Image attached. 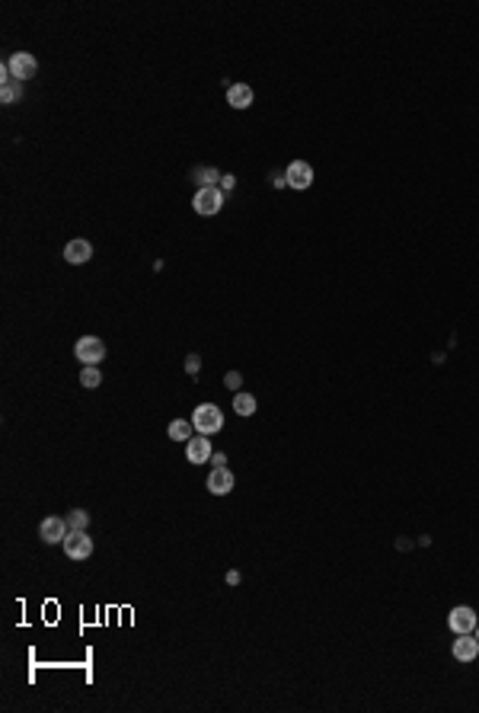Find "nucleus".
Segmentation results:
<instances>
[{"mask_svg": "<svg viewBox=\"0 0 479 713\" xmlns=\"http://www.w3.org/2000/svg\"><path fill=\"white\" fill-rule=\"evenodd\" d=\"M285 176H288V189H310L314 186V167H310L307 160H294V163H288V170H285Z\"/></svg>", "mask_w": 479, "mask_h": 713, "instance_id": "39448f33", "label": "nucleus"}, {"mask_svg": "<svg viewBox=\"0 0 479 713\" xmlns=\"http://www.w3.org/2000/svg\"><path fill=\"white\" fill-rule=\"evenodd\" d=\"M192 425L198 435H217L224 429V410L214 403H198L192 413Z\"/></svg>", "mask_w": 479, "mask_h": 713, "instance_id": "f257e3e1", "label": "nucleus"}, {"mask_svg": "<svg viewBox=\"0 0 479 713\" xmlns=\"http://www.w3.org/2000/svg\"><path fill=\"white\" fill-rule=\"evenodd\" d=\"M227 585H240V573H237V569H230V573H227Z\"/></svg>", "mask_w": 479, "mask_h": 713, "instance_id": "393cba45", "label": "nucleus"}, {"mask_svg": "<svg viewBox=\"0 0 479 713\" xmlns=\"http://www.w3.org/2000/svg\"><path fill=\"white\" fill-rule=\"evenodd\" d=\"M211 435H198L195 432L192 439L186 441V461L189 464H205V461H211Z\"/></svg>", "mask_w": 479, "mask_h": 713, "instance_id": "1a4fd4ad", "label": "nucleus"}, {"mask_svg": "<svg viewBox=\"0 0 479 713\" xmlns=\"http://www.w3.org/2000/svg\"><path fill=\"white\" fill-rule=\"evenodd\" d=\"M64 554H68L71 560H87V557H93V538L87 531H68V538H64Z\"/></svg>", "mask_w": 479, "mask_h": 713, "instance_id": "423d86ee", "label": "nucleus"}, {"mask_svg": "<svg viewBox=\"0 0 479 713\" xmlns=\"http://www.w3.org/2000/svg\"><path fill=\"white\" fill-rule=\"evenodd\" d=\"M90 256H93L90 240H71L68 247H64V259H68L71 266H83V263H90Z\"/></svg>", "mask_w": 479, "mask_h": 713, "instance_id": "ddd939ff", "label": "nucleus"}, {"mask_svg": "<svg viewBox=\"0 0 479 713\" xmlns=\"http://www.w3.org/2000/svg\"><path fill=\"white\" fill-rule=\"evenodd\" d=\"M211 467H227V455H224V451H214V455H211Z\"/></svg>", "mask_w": 479, "mask_h": 713, "instance_id": "5701e85b", "label": "nucleus"}, {"mask_svg": "<svg viewBox=\"0 0 479 713\" xmlns=\"http://www.w3.org/2000/svg\"><path fill=\"white\" fill-rule=\"evenodd\" d=\"M74 358L80 365H99L105 358V342L96 336H80L74 346Z\"/></svg>", "mask_w": 479, "mask_h": 713, "instance_id": "20e7f679", "label": "nucleus"}, {"mask_svg": "<svg viewBox=\"0 0 479 713\" xmlns=\"http://www.w3.org/2000/svg\"><path fill=\"white\" fill-rule=\"evenodd\" d=\"M269 182L275 186V189H285V186H288V176H285V173H269Z\"/></svg>", "mask_w": 479, "mask_h": 713, "instance_id": "4be33fe9", "label": "nucleus"}, {"mask_svg": "<svg viewBox=\"0 0 479 713\" xmlns=\"http://www.w3.org/2000/svg\"><path fill=\"white\" fill-rule=\"evenodd\" d=\"M80 384L83 387H99L103 384V374H99V365H83V372H80Z\"/></svg>", "mask_w": 479, "mask_h": 713, "instance_id": "6ab92c4d", "label": "nucleus"}, {"mask_svg": "<svg viewBox=\"0 0 479 713\" xmlns=\"http://www.w3.org/2000/svg\"><path fill=\"white\" fill-rule=\"evenodd\" d=\"M233 410H237V416H253L256 413V397L237 390V397H233Z\"/></svg>", "mask_w": 479, "mask_h": 713, "instance_id": "f3484780", "label": "nucleus"}, {"mask_svg": "<svg viewBox=\"0 0 479 713\" xmlns=\"http://www.w3.org/2000/svg\"><path fill=\"white\" fill-rule=\"evenodd\" d=\"M192 208H195V214H205V218L217 214L221 208H224V189H217V186H211V189H198L195 198H192Z\"/></svg>", "mask_w": 479, "mask_h": 713, "instance_id": "7ed1b4c3", "label": "nucleus"}, {"mask_svg": "<svg viewBox=\"0 0 479 713\" xmlns=\"http://www.w3.org/2000/svg\"><path fill=\"white\" fill-rule=\"evenodd\" d=\"M23 99V84L20 80H13L7 71V64H3V77H0V103L3 106H13V103H20Z\"/></svg>", "mask_w": 479, "mask_h": 713, "instance_id": "f8f14e48", "label": "nucleus"}, {"mask_svg": "<svg viewBox=\"0 0 479 713\" xmlns=\"http://www.w3.org/2000/svg\"><path fill=\"white\" fill-rule=\"evenodd\" d=\"M253 99H256V93H253L249 84H230L227 87V103H230L233 109H249L253 106Z\"/></svg>", "mask_w": 479, "mask_h": 713, "instance_id": "4468645a", "label": "nucleus"}, {"mask_svg": "<svg viewBox=\"0 0 479 713\" xmlns=\"http://www.w3.org/2000/svg\"><path fill=\"white\" fill-rule=\"evenodd\" d=\"M3 64H7L10 77L20 80V84H26V80H32V77L38 74V61H36V54H29V52H13Z\"/></svg>", "mask_w": 479, "mask_h": 713, "instance_id": "f03ea898", "label": "nucleus"}, {"mask_svg": "<svg viewBox=\"0 0 479 713\" xmlns=\"http://www.w3.org/2000/svg\"><path fill=\"white\" fill-rule=\"evenodd\" d=\"M450 653H454L457 662H473L479 656V640L476 633H457L454 646H450Z\"/></svg>", "mask_w": 479, "mask_h": 713, "instance_id": "9d476101", "label": "nucleus"}, {"mask_svg": "<svg viewBox=\"0 0 479 713\" xmlns=\"http://www.w3.org/2000/svg\"><path fill=\"white\" fill-rule=\"evenodd\" d=\"M208 493L211 496H227L233 490V473L227 471V467H211V473H208Z\"/></svg>", "mask_w": 479, "mask_h": 713, "instance_id": "9b49d317", "label": "nucleus"}, {"mask_svg": "<svg viewBox=\"0 0 479 713\" xmlns=\"http://www.w3.org/2000/svg\"><path fill=\"white\" fill-rule=\"evenodd\" d=\"M192 179L198 189H211V186H217V182L224 179V173L214 167H198V170H192Z\"/></svg>", "mask_w": 479, "mask_h": 713, "instance_id": "dca6fc26", "label": "nucleus"}, {"mask_svg": "<svg viewBox=\"0 0 479 713\" xmlns=\"http://www.w3.org/2000/svg\"><path fill=\"white\" fill-rule=\"evenodd\" d=\"M68 518H58V515H52V518H45V522L38 524V538L45 541V544H64V538H68Z\"/></svg>", "mask_w": 479, "mask_h": 713, "instance_id": "6e6552de", "label": "nucleus"}, {"mask_svg": "<svg viewBox=\"0 0 479 713\" xmlns=\"http://www.w3.org/2000/svg\"><path fill=\"white\" fill-rule=\"evenodd\" d=\"M476 624H479V617H476V611H473L470 605H457L448 615V627L454 630V633H473Z\"/></svg>", "mask_w": 479, "mask_h": 713, "instance_id": "0eeeda50", "label": "nucleus"}, {"mask_svg": "<svg viewBox=\"0 0 479 713\" xmlns=\"http://www.w3.org/2000/svg\"><path fill=\"white\" fill-rule=\"evenodd\" d=\"M198 372H202V358L192 352V355H186V374H192V378H195Z\"/></svg>", "mask_w": 479, "mask_h": 713, "instance_id": "412c9836", "label": "nucleus"}, {"mask_svg": "<svg viewBox=\"0 0 479 713\" xmlns=\"http://www.w3.org/2000/svg\"><path fill=\"white\" fill-rule=\"evenodd\" d=\"M87 524H90V512H87V508H71L68 512V528L71 531H87Z\"/></svg>", "mask_w": 479, "mask_h": 713, "instance_id": "a211bd4d", "label": "nucleus"}, {"mask_svg": "<svg viewBox=\"0 0 479 713\" xmlns=\"http://www.w3.org/2000/svg\"><path fill=\"white\" fill-rule=\"evenodd\" d=\"M240 384H243V374H240V372H227L224 374V387H227V390H240Z\"/></svg>", "mask_w": 479, "mask_h": 713, "instance_id": "aec40b11", "label": "nucleus"}, {"mask_svg": "<svg viewBox=\"0 0 479 713\" xmlns=\"http://www.w3.org/2000/svg\"><path fill=\"white\" fill-rule=\"evenodd\" d=\"M473 633H476V640H479V624H476V630H473Z\"/></svg>", "mask_w": 479, "mask_h": 713, "instance_id": "a878e982", "label": "nucleus"}, {"mask_svg": "<svg viewBox=\"0 0 479 713\" xmlns=\"http://www.w3.org/2000/svg\"><path fill=\"white\" fill-rule=\"evenodd\" d=\"M221 186H224V192H230V189H233V186H237V176L224 173V179H221Z\"/></svg>", "mask_w": 479, "mask_h": 713, "instance_id": "b1692460", "label": "nucleus"}, {"mask_svg": "<svg viewBox=\"0 0 479 713\" xmlns=\"http://www.w3.org/2000/svg\"><path fill=\"white\" fill-rule=\"evenodd\" d=\"M166 435H170L172 441H182V445H186V441L195 435L192 419H172V422L166 425Z\"/></svg>", "mask_w": 479, "mask_h": 713, "instance_id": "2eb2a0df", "label": "nucleus"}]
</instances>
